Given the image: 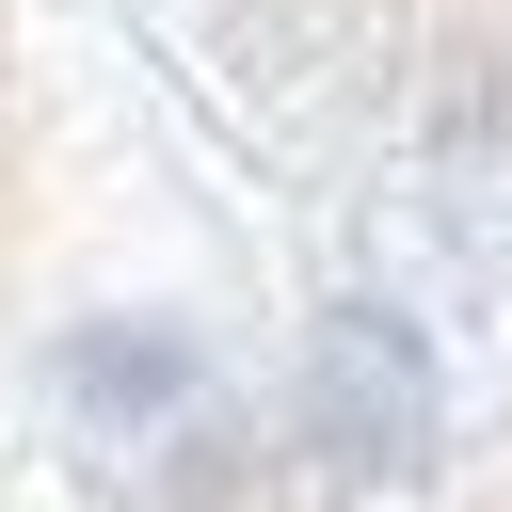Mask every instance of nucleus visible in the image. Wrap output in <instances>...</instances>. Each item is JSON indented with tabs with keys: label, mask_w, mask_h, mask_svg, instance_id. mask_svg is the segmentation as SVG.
Here are the masks:
<instances>
[]
</instances>
